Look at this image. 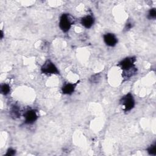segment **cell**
Listing matches in <instances>:
<instances>
[{"instance_id":"obj_12","label":"cell","mask_w":156,"mask_h":156,"mask_svg":"<svg viewBox=\"0 0 156 156\" xmlns=\"http://www.w3.org/2000/svg\"><path fill=\"white\" fill-rule=\"evenodd\" d=\"M147 18L150 20L155 19L156 18V10L155 8H152L149 10L147 15Z\"/></svg>"},{"instance_id":"obj_6","label":"cell","mask_w":156,"mask_h":156,"mask_svg":"<svg viewBox=\"0 0 156 156\" xmlns=\"http://www.w3.org/2000/svg\"><path fill=\"white\" fill-rule=\"evenodd\" d=\"M79 82H80V80H78L76 83H65L62 87V93L63 94H68V95H70L73 94L75 91V89Z\"/></svg>"},{"instance_id":"obj_2","label":"cell","mask_w":156,"mask_h":156,"mask_svg":"<svg viewBox=\"0 0 156 156\" xmlns=\"http://www.w3.org/2000/svg\"><path fill=\"white\" fill-rule=\"evenodd\" d=\"M119 104L124 107L123 110L124 112H127L132 110L135 107V102L132 93H128L127 94L124 95L120 99Z\"/></svg>"},{"instance_id":"obj_9","label":"cell","mask_w":156,"mask_h":156,"mask_svg":"<svg viewBox=\"0 0 156 156\" xmlns=\"http://www.w3.org/2000/svg\"><path fill=\"white\" fill-rule=\"evenodd\" d=\"M10 113L11 116L15 119V118H18L20 116V108H19L18 106L16 105H13L12 106L10 111Z\"/></svg>"},{"instance_id":"obj_11","label":"cell","mask_w":156,"mask_h":156,"mask_svg":"<svg viewBox=\"0 0 156 156\" xmlns=\"http://www.w3.org/2000/svg\"><path fill=\"white\" fill-rule=\"evenodd\" d=\"M147 152L149 155H156V143H154V144H151L147 148Z\"/></svg>"},{"instance_id":"obj_13","label":"cell","mask_w":156,"mask_h":156,"mask_svg":"<svg viewBox=\"0 0 156 156\" xmlns=\"http://www.w3.org/2000/svg\"><path fill=\"white\" fill-rule=\"evenodd\" d=\"M101 78V76L99 74H96L93 76H92L90 79V81L91 83H98Z\"/></svg>"},{"instance_id":"obj_15","label":"cell","mask_w":156,"mask_h":156,"mask_svg":"<svg viewBox=\"0 0 156 156\" xmlns=\"http://www.w3.org/2000/svg\"><path fill=\"white\" fill-rule=\"evenodd\" d=\"M132 26H133L132 23L131 22H129V23H127L126 24V26H125L124 29H125L126 30H129L130 29H131V28L132 27Z\"/></svg>"},{"instance_id":"obj_3","label":"cell","mask_w":156,"mask_h":156,"mask_svg":"<svg viewBox=\"0 0 156 156\" xmlns=\"http://www.w3.org/2000/svg\"><path fill=\"white\" fill-rule=\"evenodd\" d=\"M41 73L44 74H59V71L55 64L50 60H47L41 67Z\"/></svg>"},{"instance_id":"obj_10","label":"cell","mask_w":156,"mask_h":156,"mask_svg":"<svg viewBox=\"0 0 156 156\" xmlns=\"http://www.w3.org/2000/svg\"><path fill=\"white\" fill-rule=\"evenodd\" d=\"M0 91L1 94L3 95H7L8 94L10 91V87L9 84L7 83H3L1 85Z\"/></svg>"},{"instance_id":"obj_1","label":"cell","mask_w":156,"mask_h":156,"mask_svg":"<svg viewBox=\"0 0 156 156\" xmlns=\"http://www.w3.org/2000/svg\"><path fill=\"white\" fill-rule=\"evenodd\" d=\"M135 57H128L124 58L118 63V66L123 71L122 77L124 79H129L136 73L137 69L135 65Z\"/></svg>"},{"instance_id":"obj_5","label":"cell","mask_w":156,"mask_h":156,"mask_svg":"<svg viewBox=\"0 0 156 156\" xmlns=\"http://www.w3.org/2000/svg\"><path fill=\"white\" fill-rule=\"evenodd\" d=\"M24 122L27 124H32L35 122L38 119L37 111L34 109L27 110L24 114Z\"/></svg>"},{"instance_id":"obj_16","label":"cell","mask_w":156,"mask_h":156,"mask_svg":"<svg viewBox=\"0 0 156 156\" xmlns=\"http://www.w3.org/2000/svg\"><path fill=\"white\" fill-rule=\"evenodd\" d=\"M3 36H4V33H3V31L1 30V39H2Z\"/></svg>"},{"instance_id":"obj_14","label":"cell","mask_w":156,"mask_h":156,"mask_svg":"<svg viewBox=\"0 0 156 156\" xmlns=\"http://www.w3.org/2000/svg\"><path fill=\"white\" fill-rule=\"evenodd\" d=\"M16 154V151L12 148H9L7 151V152L5 153V155L7 156H13Z\"/></svg>"},{"instance_id":"obj_7","label":"cell","mask_w":156,"mask_h":156,"mask_svg":"<svg viewBox=\"0 0 156 156\" xmlns=\"http://www.w3.org/2000/svg\"><path fill=\"white\" fill-rule=\"evenodd\" d=\"M103 38L105 43L110 47L115 46L118 43L117 37L112 33H107L103 35Z\"/></svg>"},{"instance_id":"obj_4","label":"cell","mask_w":156,"mask_h":156,"mask_svg":"<svg viewBox=\"0 0 156 156\" xmlns=\"http://www.w3.org/2000/svg\"><path fill=\"white\" fill-rule=\"evenodd\" d=\"M73 23L71 22L69 15L63 13L59 20V27L63 32H67L71 28Z\"/></svg>"},{"instance_id":"obj_8","label":"cell","mask_w":156,"mask_h":156,"mask_svg":"<svg viewBox=\"0 0 156 156\" xmlns=\"http://www.w3.org/2000/svg\"><path fill=\"white\" fill-rule=\"evenodd\" d=\"M94 23V18L93 16L88 15L82 18L80 20L81 24L87 29H90L92 27Z\"/></svg>"}]
</instances>
